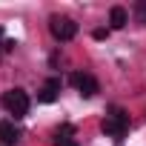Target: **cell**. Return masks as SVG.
I'll return each instance as SVG.
<instances>
[{"instance_id":"6da1fadb","label":"cell","mask_w":146,"mask_h":146,"mask_svg":"<svg viewBox=\"0 0 146 146\" xmlns=\"http://www.w3.org/2000/svg\"><path fill=\"white\" fill-rule=\"evenodd\" d=\"M103 132H106L109 137H115V140H123V135L129 132V115H126L120 106H115V109L103 117Z\"/></svg>"},{"instance_id":"7a4b0ae2","label":"cell","mask_w":146,"mask_h":146,"mask_svg":"<svg viewBox=\"0 0 146 146\" xmlns=\"http://www.w3.org/2000/svg\"><path fill=\"white\" fill-rule=\"evenodd\" d=\"M3 109H6L9 115H15V117H23V115L29 112V95H26L23 89H9V92L3 95Z\"/></svg>"},{"instance_id":"3957f363","label":"cell","mask_w":146,"mask_h":146,"mask_svg":"<svg viewBox=\"0 0 146 146\" xmlns=\"http://www.w3.org/2000/svg\"><path fill=\"white\" fill-rule=\"evenodd\" d=\"M49 29H52L54 40H60V43H66V40H72V37L78 35V23L72 20V17H60V15H54L49 20Z\"/></svg>"},{"instance_id":"277c9868","label":"cell","mask_w":146,"mask_h":146,"mask_svg":"<svg viewBox=\"0 0 146 146\" xmlns=\"http://www.w3.org/2000/svg\"><path fill=\"white\" fill-rule=\"evenodd\" d=\"M72 86H75L83 98H95L98 95V80L92 75H86V72H75V75H72Z\"/></svg>"},{"instance_id":"5b68a950","label":"cell","mask_w":146,"mask_h":146,"mask_svg":"<svg viewBox=\"0 0 146 146\" xmlns=\"http://www.w3.org/2000/svg\"><path fill=\"white\" fill-rule=\"evenodd\" d=\"M57 95H60V78H49L46 83H43V89H40V103H54L57 100Z\"/></svg>"},{"instance_id":"8992f818","label":"cell","mask_w":146,"mask_h":146,"mask_svg":"<svg viewBox=\"0 0 146 146\" xmlns=\"http://www.w3.org/2000/svg\"><path fill=\"white\" fill-rule=\"evenodd\" d=\"M20 137V132L15 129V123L9 120H0V146H15Z\"/></svg>"},{"instance_id":"52a82bcc","label":"cell","mask_w":146,"mask_h":146,"mask_svg":"<svg viewBox=\"0 0 146 146\" xmlns=\"http://www.w3.org/2000/svg\"><path fill=\"white\" fill-rule=\"evenodd\" d=\"M109 23H112V29H123V26L129 23V12H126L123 6H112V12H109Z\"/></svg>"},{"instance_id":"ba28073f","label":"cell","mask_w":146,"mask_h":146,"mask_svg":"<svg viewBox=\"0 0 146 146\" xmlns=\"http://www.w3.org/2000/svg\"><path fill=\"white\" fill-rule=\"evenodd\" d=\"M54 146H78V140L69 135V129H63V132L54 135Z\"/></svg>"},{"instance_id":"9c48e42d","label":"cell","mask_w":146,"mask_h":146,"mask_svg":"<svg viewBox=\"0 0 146 146\" xmlns=\"http://www.w3.org/2000/svg\"><path fill=\"white\" fill-rule=\"evenodd\" d=\"M137 17L146 20V0H137Z\"/></svg>"}]
</instances>
